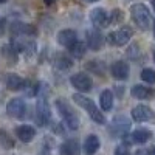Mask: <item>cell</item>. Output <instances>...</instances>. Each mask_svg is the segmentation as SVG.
<instances>
[{"label":"cell","mask_w":155,"mask_h":155,"mask_svg":"<svg viewBox=\"0 0 155 155\" xmlns=\"http://www.w3.org/2000/svg\"><path fill=\"white\" fill-rule=\"evenodd\" d=\"M16 135L23 143H30L36 135V129L33 126H28V124H22V126L16 127Z\"/></svg>","instance_id":"12"},{"label":"cell","mask_w":155,"mask_h":155,"mask_svg":"<svg viewBox=\"0 0 155 155\" xmlns=\"http://www.w3.org/2000/svg\"><path fill=\"white\" fill-rule=\"evenodd\" d=\"M150 137H152V134L147 130V129H138V130L132 132V135H130V138L134 140V143H138V144L147 143V141L150 140Z\"/></svg>","instance_id":"18"},{"label":"cell","mask_w":155,"mask_h":155,"mask_svg":"<svg viewBox=\"0 0 155 155\" xmlns=\"http://www.w3.org/2000/svg\"><path fill=\"white\" fill-rule=\"evenodd\" d=\"M70 81H71V84H73V87L74 88H78L79 92H88V90H92V87H93V81H92V78L90 76H87V74H84V73H76V74H73L71 78H70Z\"/></svg>","instance_id":"5"},{"label":"cell","mask_w":155,"mask_h":155,"mask_svg":"<svg viewBox=\"0 0 155 155\" xmlns=\"http://www.w3.org/2000/svg\"><path fill=\"white\" fill-rule=\"evenodd\" d=\"M113 155H130V152H129V149L124 144H120V146H116Z\"/></svg>","instance_id":"26"},{"label":"cell","mask_w":155,"mask_h":155,"mask_svg":"<svg viewBox=\"0 0 155 155\" xmlns=\"http://www.w3.org/2000/svg\"><path fill=\"white\" fill-rule=\"evenodd\" d=\"M0 143L3 144V147H12L14 146V143H12V140L9 138V135L5 134V132H0Z\"/></svg>","instance_id":"25"},{"label":"cell","mask_w":155,"mask_h":155,"mask_svg":"<svg viewBox=\"0 0 155 155\" xmlns=\"http://www.w3.org/2000/svg\"><path fill=\"white\" fill-rule=\"evenodd\" d=\"M130 16L135 22V25L140 30H149L150 28V12L146 5L143 3H135L130 6Z\"/></svg>","instance_id":"2"},{"label":"cell","mask_w":155,"mask_h":155,"mask_svg":"<svg viewBox=\"0 0 155 155\" xmlns=\"http://www.w3.org/2000/svg\"><path fill=\"white\" fill-rule=\"evenodd\" d=\"M25 84H27V81H25L23 78H20L19 74H16V73H9V74H6V87H8V90H12V92H16V90L23 88Z\"/></svg>","instance_id":"14"},{"label":"cell","mask_w":155,"mask_h":155,"mask_svg":"<svg viewBox=\"0 0 155 155\" xmlns=\"http://www.w3.org/2000/svg\"><path fill=\"white\" fill-rule=\"evenodd\" d=\"M99 146H101L99 138H98L96 135H88V137L85 138V141H84L82 149H84V153H87V155H93V153L98 152Z\"/></svg>","instance_id":"16"},{"label":"cell","mask_w":155,"mask_h":155,"mask_svg":"<svg viewBox=\"0 0 155 155\" xmlns=\"http://www.w3.org/2000/svg\"><path fill=\"white\" fill-rule=\"evenodd\" d=\"M58 42L61 45H64V47L70 48L74 42H78V34L73 30H62L58 34Z\"/></svg>","instance_id":"13"},{"label":"cell","mask_w":155,"mask_h":155,"mask_svg":"<svg viewBox=\"0 0 155 155\" xmlns=\"http://www.w3.org/2000/svg\"><path fill=\"white\" fill-rule=\"evenodd\" d=\"M73 101L76 102L78 106H81L90 115V118H92L95 123H99V124L106 123V118H104V115H102V112L95 106V102L90 98H87V96H84L81 93H76V95H73Z\"/></svg>","instance_id":"1"},{"label":"cell","mask_w":155,"mask_h":155,"mask_svg":"<svg viewBox=\"0 0 155 155\" xmlns=\"http://www.w3.org/2000/svg\"><path fill=\"white\" fill-rule=\"evenodd\" d=\"M109 20H110V23H113V25L123 22V20H124V12H123L121 9H113L112 14L109 16Z\"/></svg>","instance_id":"24"},{"label":"cell","mask_w":155,"mask_h":155,"mask_svg":"<svg viewBox=\"0 0 155 155\" xmlns=\"http://www.w3.org/2000/svg\"><path fill=\"white\" fill-rule=\"evenodd\" d=\"M68 51H70V54L74 56V58H82L85 54V44L81 42V41H78L68 48Z\"/></svg>","instance_id":"21"},{"label":"cell","mask_w":155,"mask_h":155,"mask_svg":"<svg viewBox=\"0 0 155 155\" xmlns=\"http://www.w3.org/2000/svg\"><path fill=\"white\" fill-rule=\"evenodd\" d=\"M5 2H8V0H0V3H5Z\"/></svg>","instance_id":"33"},{"label":"cell","mask_w":155,"mask_h":155,"mask_svg":"<svg viewBox=\"0 0 155 155\" xmlns=\"http://www.w3.org/2000/svg\"><path fill=\"white\" fill-rule=\"evenodd\" d=\"M6 112H8L9 116H12V118H23L25 112H27V104L23 102V99L14 98V99H11L8 102Z\"/></svg>","instance_id":"6"},{"label":"cell","mask_w":155,"mask_h":155,"mask_svg":"<svg viewBox=\"0 0 155 155\" xmlns=\"http://www.w3.org/2000/svg\"><path fill=\"white\" fill-rule=\"evenodd\" d=\"M36 120L39 126H47L51 120V112L45 101H39L36 106Z\"/></svg>","instance_id":"7"},{"label":"cell","mask_w":155,"mask_h":155,"mask_svg":"<svg viewBox=\"0 0 155 155\" xmlns=\"http://www.w3.org/2000/svg\"><path fill=\"white\" fill-rule=\"evenodd\" d=\"M59 152L61 155H81V146L76 140H68L61 146Z\"/></svg>","instance_id":"15"},{"label":"cell","mask_w":155,"mask_h":155,"mask_svg":"<svg viewBox=\"0 0 155 155\" xmlns=\"http://www.w3.org/2000/svg\"><path fill=\"white\" fill-rule=\"evenodd\" d=\"M44 2H45V5H53L56 0H44Z\"/></svg>","instance_id":"28"},{"label":"cell","mask_w":155,"mask_h":155,"mask_svg":"<svg viewBox=\"0 0 155 155\" xmlns=\"http://www.w3.org/2000/svg\"><path fill=\"white\" fill-rule=\"evenodd\" d=\"M56 109H58L59 115L62 116V120L65 121L67 127L71 129V130H78V127H79V118H78V115L74 113V110L70 107L68 102H65L64 99H58L56 101Z\"/></svg>","instance_id":"3"},{"label":"cell","mask_w":155,"mask_h":155,"mask_svg":"<svg viewBox=\"0 0 155 155\" xmlns=\"http://www.w3.org/2000/svg\"><path fill=\"white\" fill-rule=\"evenodd\" d=\"M135 155H147V153H146L144 150H141V149H140V150H137V152H135Z\"/></svg>","instance_id":"27"},{"label":"cell","mask_w":155,"mask_h":155,"mask_svg":"<svg viewBox=\"0 0 155 155\" xmlns=\"http://www.w3.org/2000/svg\"><path fill=\"white\" fill-rule=\"evenodd\" d=\"M102 44H104V36L101 34L99 30H88L87 31V45L92 48V50H99L102 47Z\"/></svg>","instance_id":"10"},{"label":"cell","mask_w":155,"mask_h":155,"mask_svg":"<svg viewBox=\"0 0 155 155\" xmlns=\"http://www.w3.org/2000/svg\"><path fill=\"white\" fill-rule=\"evenodd\" d=\"M99 104H101V109L104 112H109L113 107V93L110 90H104V92L99 95Z\"/></svg>","instance_id":"17"},{"label":"cell","mask_w":155,"mask_h":155,"mask_svg":"<svg viewBox=\"0 0 155 155\" xmlns=\"http://www.w3.org/2000/svg\"><path fill=\"white\" fill-rule=\"evenodd\" d=\"M132 96L138 98V99H147L152 96V88L146 87V85H135L132 88Z\"/></svg>","instance_id":"19"},{"label":"cell","mask_w":155,"mask_h":155,"mask_svg":"<svg viewBox=\"0 0 155 155\" xmlns=\"http://www.w3.org/2000/svg\"><path fill=\"white\" fill-rule=\"evenodd\" d=\"M112 74H113L115 79L126 81L127 78H129V65H127L124 61L113 62V65H112Z\"/></svg>","instance_id":"11"},{"label":"cell","mask_w":155,"mask_h":155,"mask_svg":"<svg viewBox=\"0 0 155 155\" xmlns=\"http://www.w3.org/2000/svg\"><path fill=\"white\" fill-rule=\"evenodd\" d=\"M54 65L59 68V70H67L73 65L71 59L67 56V54H58L56 59H54Z\"/></svg>","instance_id":"20"},{"label":"cell","mask_w":155,"mask_h":155,"mask_svg":"<svg viewBox=\"0 0 155 155\" xmlns=\"http://www.w3.org/2000/svg\"><path fill=\"white\" fill-rule=\"evenodd\" d=\"M85 3H93V2H98V0H84Z\"/></svg>","instance_id":"29"},{"label":"cell","mask_w":155,"mask_h":155,"mask_svg":"<svg viewBox=\"0 0 155 155\" xmlns=\"http://www.w3.org/2000/svg\"><path fill=\"white\" fill-rule=\"evenodd\" d=\"M130 37H132V30L124 27V28H120L116 31H112L107 36V41L113 47H123V45H126L129 41H130Z\"/></svg>","instance_id":"4"},{"label":"cell","mask_w":155,"mask_h":155,"mask_svg":"<svg viewBox=\"0 0 155 155\" xmlns=\"http://www.w3.org/2000/svg\"><path fill=\"white\" fill-rule=\"evenodd\" d=\"M153 116V112L150 107L141 104V106H137L134 110H132V118L137 121V123H146L149 120H152Z\"/></svg>","instance_id":"9"},{"label":"cell","mask_w":155,"mask_h":155,"mask_svg":"<svg viewBox=\"0 0 155 155\" xmlns=\"http://www.w3.org/2000/svg\"><path fill=\"white\" fill-rule=\"evenodd\" d=\"M141 79L144 82H149V84H153L155 82V70L152 68H144L141 71Z\"/></svg>","instance_id":"23"},{"label":"cell","mask_w":155,"mask_h":155,"mask_svg":"<svg viewBox=\"0 0 155 155\" xmlns=\"http://www.w3.org/2000/svg\"><path fill=\"white\" fill-rule=\"evenodd\" d=\"M90 20H92V23L98 28L107 27V25L110 23L109 14L106 12V9H102V8H95V9L90 11Z\"/></svg>","instance_id":"8"},{"label":"cell","mask_w":155,"mask_h":155,"mask_svg":"<svg viewBox=\"0 0 155 155\" xmlns=\"http://www.w3.org/2000/svg\"><path fill=\"white\" fill-rule=\"evenodd\" d=\"M153 61H155V50H153Z\"/></svg>","instance_id":"34"},{"label":"cell","mask_w":155,"mask_h":155,"mask_svg":"<svg viewBox=\"0 0 155 155\" xmlns=\"http://www.w3.org/2000/svg\"><path fill=\"white\" fill-rule=\"evenodd\" d=\"M150 155H155V146L152 147V150H150Z\"/></svg>","instance_id":"30"},{"label":"cell","mask_w":155,"mask_h":155,"mask_svg":"<svg viewBox=\"0 0 155 155\" xmlns=\"http://www.w3.org/2000/svg\"><path fill=\"white\" fill-rule=\"evenodd\" d=\"M12 31L17 33V34H34L36 30L31 25H27V23H14L12 25Z\"/></svg>","instance_id":"22"},{"label":"cell","mask_w":155,"mask_h":155,"mask_svg":"<svg viewBox=\"0 0 155 155\" xmlns=\"http://www.w3.org/2000/svg\"><path fill=\"white\" fill-rule=\"evenodd\" d=\"M150 3H152V8L155 9V0H150Z\"/></svg>","instance_id":"31"},{"label":"cell","mask_w":155,"mask_h":155,"mask_svg":"<svg viewBox=\"0 0 155 155\" xmlns=\"http://www.w3.org/2000/svg\"><path fill=\"white\" fill-rule=\"evenodd\" d=\"M153 37H155V20H153Z\"/></svg>","instance_id":"32"}]
</instances>
